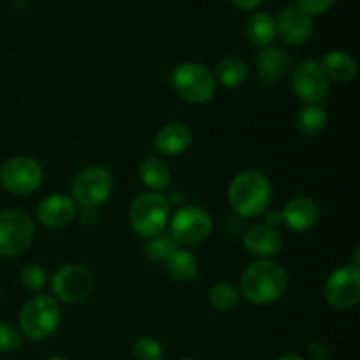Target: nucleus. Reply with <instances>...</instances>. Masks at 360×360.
<instances>
[{"label":"nucleus","mask_w":360,"mask_h":360,"mask_svg":"<svg viewBox=\"0 0 360 360\" xmlns=\"http://www.w3.org/2000/svg\"><path fill=\"white\" fill-rule=\"evenodd\" d=\"M134 357L137 360H162L164 359V348L153 338H139L134 343Z\"/></svg>","instance_id":"obj_27"},{"label":"nucleus","mask_w":360,"mask_h":360,"mask_svg":"<svg viewBox=\"0 0 360 360\" xmlns=\"http://www.w3.org/2000/svg\"><path fill=\"white\" fill-rule=\"evenodd\" d=\"M229 202L239 217L257 218L273 202V185L262 172L243 171L229 185Z\"/></svg>","instance_id":"obj_2"},{"label":"nucleus","mask_w":360,"mask_h":360,"mask_svg":"<svg viewBox=\"0 0 360 360\" xmlns=\"http://www.w3.org/2000/svg\"><path fill=\"white\" fill-rule=\"evenodd\" d=\"M169 214H171V204L164 193L144 192L134 199L129 217L134 232L150 239L165 231Z\"/></svg>","instance_id":"obj_3"},{"label":"nucleus","mask_w":360,"mask_h":360,"mask_svg":"<svg viewBox=\"0 0 360 360\" xmlns=\"http://www.w3.org/2000/svg\"><path fill=\"white\" fill-rule=\"evenodd\" d=\"M51 290L58 301L79 304L94 294L95 278L88 267L81 264H67L53 274Z\"/></svg>","instance_id":"obj_7"},{"label":"nucleus","mask_w":360,"mask_h":360,"mask_svg":"<svg viewBox=\"0 0 360 360\" xmlns=\"http://www.w3.org/2000/svg\"><path fill=\"white\" fill-rule=\"evenodd\" d=\"M288 288V273L281 264L260 259L241 274V295L253 304H271L283 297Z\"/></svg>","instance_id":"obj_1"},{"label":"nucleus","mask_w":360,"mask_h":360,"mask_svg":"<svg viewBox=\"0 0 360 360\" xmlns=\"http://www.w3.org/2000/svg\"><path fill=\"white\" fill-rule=\"evenodd\" d=\"M290 55L281 48L267 46V48H264L257 55V70H259V76L262 79L269 81V83L280 81L290 70Z\"/></svg>","instance_id":"obj_19"},{"label":"nucleus","mask_w":360,"mask_h":360,"mask_svg":"<svg viewBox=\"0 0 360 360\" xmlns=\"http://www.w3.org/2000/svg\"><path fill=\"white\" fill-rule=\"evenodd\" d=\"M241 301V292L231 283H217L210 290V302L217 311H234Z\"/></svg>","instance_id":"obj_25"},{"label":"nucleus","mask_w":360,"mask_h":360,"mask_svg":"<svg viewBox=\"0 0 360 360\" xmlns=\"http://www.w3.org/2000/svg\"><path fill=\"white\" fill-rule=\"evenodd\" d=\"M172 86L183 101L190 104H206L214 97L217 79L210 69L195 62L181 63L172 72Z\"/></svg>","instance_id":"obj_6"},{"label":"nucleus","mask_w":360,"mask_h":360,"mask_svg":"<svg viewBox=\"0 0 360 360\" xmlns=\"http://www.w3.org/2000/svg\"><path fill=\"white\" fill-rule=\"evenodd\" d=\"M320 217L319 204L308 195H297L288 200L281 210L283 224L292 232H308L316 225Z\"/></svg>","instance_id":"obj_15"},{"label":"nucleus","mask_w":360,"mask_h":360,"mask_svg":"<svg viewBox=\"0 0 360 360\" xmlns=\"http://www.w3.org/2000/svg\"><path fill=\"white\" fill-rule=\"evenodd\" d=\"M46 360H67V359H63V357H49V359H46Z\"/></svg>","instance_id":"obj_35"},{"label":"nucleus","mask_w":360,"mask_h":360,"mask_svg":"<svg viewBox=\"0 0 360 360\" xmlns=\"http://www.w3.org/2000/svg\"><path fill=\"white\" fill-rule=\"evenodd\" d=\"M327 125V112L320 104H308L295 116V127L304 136H316Z\"/></svg>","instance_id":"obj_24"},{"label":"nucleus","mask_w":360,"mask_h":360,"mask_svg":"<svg viewBox=\"0 0 360 360\" xmlns=\"http://www.w3.org/2000/svg\"><path fill=\"white\" fill-rule=\"evenodd\" d=\"M326 301L330 308L347 309L355 308L360 301V271L355 264L341 266L327 278L326 288H323Z\"/></svg>","instance_id":"obj_10"},{"label":"nucleus","mask_w":360,"mask_h":360,"mask_svg":"<svg viewBox=\"0 0 360 360\" xmlns=\"http://www.w3.org/2000/svg\"><path fill=\"white\" fill-rule=\"evenodd\" d=\"M276 360H306V359L299 357V355H285V357H280V359H276Z\"/></svg>","instance_id":"obj_34"},{"label":"nucleus","mask_w":360,"mask_h":360,"mask_svg":"<svg viewBox=\"0 0 360 360\" xmlns=\"http://www.w3.org/2000/svg\"><path fill=\"white\" fill-rule=\"evenodd\" d=\"M192 144V130L183 123H169L158 130L155 137V146L167 157L185 153Z\"/></svg>","instance_id":"obj_17"},{"label":"nucleus","mask_w":360,"mask_h":360,"mask_svg":"<svg viewBox=\"0 0 360 360\" xmlns=\"http://www.w3.org/2000/svg\"><path fill=\"white\" fill-rule=\"evenodd\" d=\"M165 269H167L169 276L179 283H188L197 278L199 273V262H197L195 255L188 250L178 248L167 257L165 260Z\"/></svg>","instance_id":"obj_21"},{"label":"nucleus","mask_w":360,"mask_h":360,"mask_svg":"<svg viewBox=\"0 0 360 360\" xmlns=\"http://www.w3.org/2000/svg\"><path fill=\"white\" fill-rule=\"evenodd\" d=\"M248 77V67L238 56H225L220 60L214 72V79L225 88H238Z\"/></svg>","instance_id":"obj_23"},{"label":"nucleus","mask_w":360,"mask_h":360,"mask_svg":"<svg viewBox=\"0 0 360 360\" xmlns=\"http://www.w3.org/2000/svg\"><path fill=\"white\" fill-rule=\"evenodd\" d=\"M21 345V333L9 323H0V354H11Z\"/></svg>","instance_id":"obj_29"},{"label":"nucleus","mask_w":360,"mask_h":360,"mask_svg":"<svg viewBox=\"0 0 360 360\" xmlns=\"http://www.w3.org/2000/svg\"><path fill=\"white\" fill-rule=\"evenodd\" d=\"M171 231L169 234L174 238L178 245H199L213 229V220L206 210L200 206H181L171 217Z\"/></svg>","instance_id":"obj_9"},{"label":"nucleus","mask_w":360,"mask_h":360,"mask_svg":"<svg viewBox=\"0 0 360 360\" xmlns=\"http://www.w3.org/2000/svg\"><path fill=\"white\" fill-rule=\"evenodd\" d=\"M299 9L308 16H316V14H323L334 6L336 0H295Z\"/></svg>","instance_id":"obj_30"},{"label":"nucleus","mask_w":360,"mask_h":360,"mask_svg":"<svg viewBox=\"0 0 360 360\" xmlns=\"http://www.w3.org/2000/svg\"><path fill=\"white\" fill-rule=\"evenodd\" d=\"M266 225H269V227H274L276 229L278 225L283 224V218H281V211L280 213H276V211H266Z\"/></svg>","instance_id":"obj_33"},{"label":"nucleus","mask_w":360,"mask_h":360,"mask_svg":"<svg viewBox=\"0 0 360 360\" xmlns=\"http://www.w3.org/2000/svg\"><path fill=\"white\" fill-rule=\"evenodd\" d=\"M21 283L23 287H27L28 290H41L42 287L46 285V273L41 266L37 264H30V266L25 267L21 271Z\"/></svg>","instance_id":"obj_28"},{"label":"nucleus","mask_w":360,"mask_h":360,"mask_svg":"<svg viewBox=\"0 0 360 360\" xmlns=\"http://www.w3.org/2000/svg\"><path fill=\"white\" fill-rule=\"evenodd\" d=\"M60 319H62V309L55 297L35 295L20 311L21 333L28 340H48L58 329Z\"/></svg>","instance_id":"obj_4"},{"label":"nucleus","mask_w":360,"mask_h":360,"mask_svg":"<svg viewBox=\"0 0 360 360\" xmlns=\"http://www.w3.org/2000/svg\"><path fill=\"white\" fill-rule=\"evenodd\" d=\"M139 178L144 183V186L151 190V192H158L169 188L171 185V171H169L167 164L162 158L150 157L143 160L139 165Z\"/></svg>","instance_id":"obj_22"},{"label":"nucleus","mask_w":360,"mask_h":360,"mask_svg":"<svg viewBox=\"0 0 360 360\" xmlns=\"http://www.w3.org/2000/svg\"><path fill=\"white\" fill-rule=\"evenodd\" d=\"M81 221L84 225H95L98 221V210L97 207H83L81 210Z\"/></svg>","instance_id":"obj_31"},{"label":"nucleus","mask_w":360,"mask_h":360,"mask_svg":"<svg viewBox=\"0 0 360 360\" xmlns=\"http://www.w3.org/2000/svg\"><path fill=\"white\" fill-rule=\"evenodd\" d=\"M115 190L111 171L102 165H88L72 179V200L81 207H98L108 202Z\"/></svg>","instance_id":"obj_5"},{"label":"nucleus","mask_w":360,"mask_h":360,"mask_svg":"<svg viewBox=\"0 0 360 360\" xmlns=\"http://www.w3.org/2000/svg\"><path fill=\"white\" fill-rule=\"evenodd\" d=\"M181 360H195V359H181Z\"/></svg>","instance_id":"obj_36"},{"label":"nucleus","mask_w":360,"mask_h":360,"mask_svg":"<svg viewBox=\"0 0 360 360\" xmlns=\"http://www.w3.org/2000/svg\"><path fill=\"white\" fill-rule=\"evenodd\" d=\"M245 34L252 44L267 48L276 39V20L267 13H255L248 18L245 25Z\"/></svg>","instance_id":"obj_20"},{"label":"nucleus","mask_w":360,"mask_h":360,"mask_svg":"<svg viewBox=\"0 0 360 360\" xmlns=\"http://www.w3.org/2000/svg\"><path fill=\"white\" fill-rule=\"evenodd\" d=\"M76 214V202L72 200V197L63 195V193L46 197L37 207V220L46 229L67 227L69 224H72Z\"/></svg>","instance_id":"obj_14"},{"label":"nucleus","mask_w":360,"mask_h":360,"mask_svg":"<svg viewBox=\"0 0 360 360\" xmlns=\"http://www.w3.org/2000/svg\"><path fill=\"white\" fill-rule=\"evenodd\" d=\"M292 88L301 101L308 104H320L329 94V79L322 72L319 62L306 60L292 72Z\"/></svg>","instance_id":"obj_12"},{"label":"nucleus","mask_w":360,"mask_h":360,"mask_svg":"<svg viewBox=\"0 0 360 360\" xmlns=\"http://www.w3.org/2000/svg\"><path fill=\"white\" fill-rule=\"evenodd\" d=\"M243 245L252 255L259 259H269L280 253L283 246L281 234L274 227H269L266 224L252 225L243 236Z\"/></svg>","instance_id":"obj_16"},{"label":"nucleus","mask_w":360,"mask_h":360,"mask_svg":"<svg viewBox=\"0 0 360 360\" xmlns=\"http://www.w3.org/2000/svg\"><path fill=\"white\" fill-rule=\"evenodd\" d=\"M35 236V225L21 211H0V255L16 257L30 248Z\"/></svg>","instance_id":"obj_8"},{"label":"nucleus","mask_w":360,"mask_h":360,"mask_svg":"<svg viewBox=\"0 0 360 360\" xmlns=\"http://www.w3.org/2000/svg\"><path fill=\"white\" fill-rule=\"evenodd\" d=\"M262 2L264 0H232V4L241 11H255L257 7L262 6Z\"/></svg>","instance_id":"obj_32"},{"label":"nucleus","mask_w":360,"mask_h":360,"mask_svg":"<svg viewBox=\"0 0 360 360\" xmlns=\"http://www.w3.org/2000/svg\"><path fill=\"white\" fill-rule=\"evenodd\" d=\"M44 172L41 164L30 157H14L4 164L0 181L14 195H28L41 186Z\"/></svg>","instance_id":"obj_11"},{"label":"nucleus","mask_w":360,"mask_h":360,"mask_svg":"<svg viewBox=\"0 0 360 360\" xmlns=\"http://www.w3.org/2000/svg\"><path fill=\"white\" fill-rule=\"evenodd\" d=\"M320 69L329 81L350 83L357 77V62L347 51H329L320 58Z\"/></svg>","instance_id":"obj_18"},{"label":"nucleus","mask_w":360,"mask_h":360,"mask_svg":"<svg viewBox=\"0 0 360 360\" xmlns=\"http://www.w3.org/2000/svg\"><path fill=\"white\" fill-rule=\"evenodd\" d=\"M179 245L174 241L169 232H162V234L155 236V238H150L146 243V255L150 257L151 260H157V262H162V260H167V257L171 255L174 250H178Z\"/></svg>","instance_id":"obj_26"},{"label":"nucleus","mask_w":360,"mask_h":360,"mask_svg":"<svg viewBox=\"0 0 360 360\" xmlns=\"http://www.w3.org/2000/svg\"><path fill=\"white\" fill-rule=\"evenodd\" d=\"M276 20L278 35L283 39L287 44L299 46L304 44L313 34V20L311 16L302 13L299 7L287 6L280 11Z\"/></svg>","instance_id":"obj_13"}]
</instances>
